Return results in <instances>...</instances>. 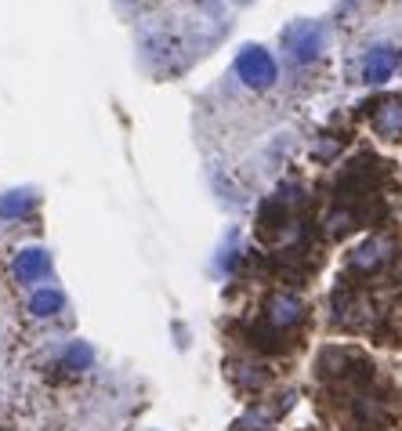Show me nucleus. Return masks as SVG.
Returning a JSON list of instances; mask_svg holds the SVG:
<instances>
[{"label":"nucleus","mask_w":402,"mask_h":431,"mask_svg":"<svg viewBox=\"0 0 402 431\" xmlns=\"http://www.w3.org/2000/svg\"><path fill=\"white\" fill-rule=\"evenodd\" d=\"M395 62H399L395 51H374V55H369V62H366V80H369V84L384 80V76L395 69Z\"/></svg>","instance_id":"3"},{"label":"nucleus","mask_w":402,"mask_h":431,"mask_svg":"<svg viewBox=\"0 0 402 431\" xmlns=\"http://www.w3.org/2000/svg\"><path fill=\"white\" fill-rule=\"evenodd\" d=\"M19 272L22 276H40V272H47V258L40 250H29L26 258H22V265H19Z\"/></svg>","instance_id":"4"},{"label":"nucleus","mask_w":402,"mask_h":431,"mask_svg":"<svg viewBox=\"0 0 402 431\" xmlns=\"http://www.w3.org/2000/svg\"><path fill=\"white\" fill-rule=\"evenodd\" d=\"M69 362H73V366H80V370H84V366L91 362V348H87V344H76L73 352H69Z\"/></svg>","instance_id":"7"},{"label":"nucleus","mask_w":402,"mask_h":431,"mask_svg":"<svg viewBox=\"0 0 402 431\" xmlns=\"http://www.w3.org/2000/svg\"><path fill=\"white\" fill-rule=\"evenodd\" d=\"M33 308H37L40 315H51L55 308H62V297H58V294H37Z\"/></svg>","instance_id":"6"},{"label":"nucleus","mask_w":402,"mask_h":431,"mask_svg":"<svg viewBox=\"0 0 402 431\" xmlns=\"http://www.w3.org/2000/svg\"><path fill=\"white\" fill-rule=\"evenodd\" d=\"M236 73L243 76L250 87H268L272 80H276V62H272V55L261 51V47H247V51L236 58Z\"/></svg>","instance_id":"1"},{"label":"nucleus","mask_w":402,"mask_h":431,"mask_svg":"<svg viewBox=\"0 0 402 431\" xmlns=\"http://www.w3.org/2000/svg\"><path fill=\"white\" fill-rule=\"evenodd\" d=\"M290 47H294V58L297 62H312L319 55V47H323V29L319 26H297L290 33Z\"/></svg>","instance_id":"2"},{"label":"nucleus","mask_w":402,"mask_h":431,"mask_svg":"<svg viewBox=\"0 0 402 431\" xmlns=\"http://www.w3.org/2000/svg\"><path fill=\"white\" fill-rule=\"evenodd\" d=\"M272 308H276V312H272V315H276V323H290V319H297V312H301V305L294 297H279Z\"/></svg>","instance_id":"5"}]
</instances>
